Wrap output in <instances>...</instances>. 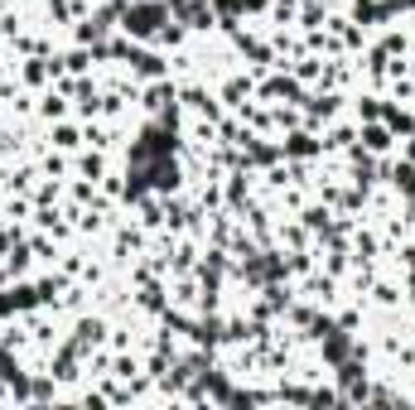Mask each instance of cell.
<instances>
[{
  "label": "cell",
  "mask_w": 415,
  "mask_h": 410,
  "mask_svg": "<svg viewBox=\"0 0 415 410\" xmlns=\"http://www.w3.org/2000/svg\"><path fill=\"white\" fill-rule=\"evenodd\" d=\"M391 140H387V131H377V126H372V131H367V150H387Z\"/></svg>",
  "instance_id": "1"
}]
</instances>
